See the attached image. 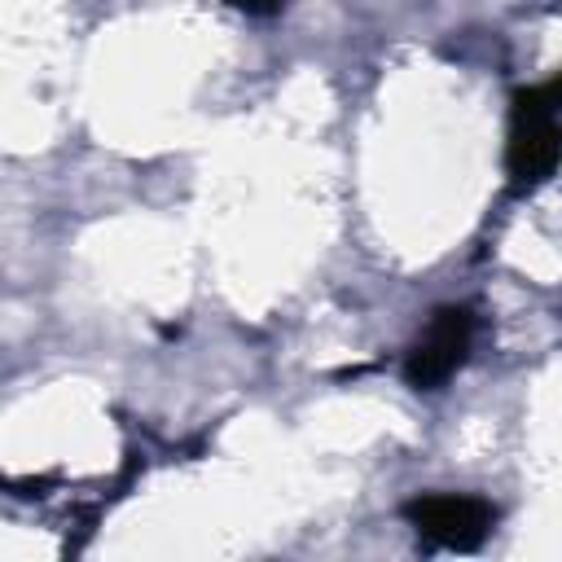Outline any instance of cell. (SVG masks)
Masks as SVG:
<instances>
[{"label": "cell", "mask_w": 562, "mask_h": 562, "mask_svg": "<svg viewBox=\"0 0 562 562\" xmlns=\"http://www.w3.org/2000/svg\"><path fill=\"white\" fill-rule=\"evenodd\" d=\"M562 167V70L509 97L505 180L509 193L540 189Z\"/></svg>", "instance_id": "cell-1"}, {"label": "cell", "mask_w": 562, "mask_h": 562, "mask_svg": "<svg viewBox=\"0 0 562 562\" xmlns=\"http://www.w3.org/2000/svg\"><path fill=\"white\" fill-rule=\"evenodd\" d=\"M404 522L430 549L470 553L487 540L496 522V505L474 492H417L413 501H404Z\"/></svg>", "instance_id": "cell-2"}, {"label": "cell", "mask_w": 562, "mask_h": 562, "mask_svg": "<svg viewBox=\"0 0 562 562\" xmlns=\"http://www.w3.org/2000/svg\"><path fill=\"white\" fill-rule=\"evenodd\" d=\"M470 347H474V312L465 303L439 307L404 356V382L413 391H439L470 360Z\"/></svg>", "instance_id": "cell-3"}, {"label": "cell", "mask_w": 562, "mask_h": 562, "mask_svg": "<svg viewBox=\"0 0 562 562\" xmlns=\"http://www.w3.org/2000/svg\"><path fill=\"white\" fill-rule=\"evenodd\" d=\"M228 4L241 9V13H250V18H272V13L285 9V0H228Z\"/></svg>", "instance_id": "cell-4"}]
</instances>
